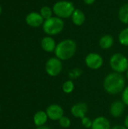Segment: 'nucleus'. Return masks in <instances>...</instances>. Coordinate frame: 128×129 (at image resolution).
I'll return each mask as SVG.
<instances>
[{
  "instance_id": "obj_1",
  "label": "nucleus",
  "mask_w": 128,
  "mask_h": 129,
  "mask_svg": "<svg viewBox=\"0 0 128 129\" xmlns=\"http://www.w3.org/2000/svg\"><path fill=\"white\" fill-rule=\"evenodd\" d=\"M103 85L106 92L112 95H115L123 91L126 87V80L121 73L112 72L106 76Z\"/></svg>"
},
{
  "instance_id": "obj_2",
  "label": "nucleus",
  "mask_w": 128,
  "mask_h": 129,
  "mask_svg": "<svg viewBox=\"0 0 128 129\" xmlns=\"http://www.w3.org/2000/svg\"><path fill=\"white\" fill-rule=\"evenodd\" d=\"M77 51V44L72 39H66L57 44L54 51L55 57L62 61L72 58Z\"/></svg>"
},
{
  "instance_id": "obj_3",
  "label": "nucleus",
  "mask_w": 128,
  "mask_h": 129,
  "mask_svg": "<svg viewBox=\"0 0 128 129\" xmlns=\"http://www.w3.org/2000/svg\"><path fill=\"white\" fill-rule=\"evenodd\" d=\"M54 16L63 20L71 18L75 7L73 2L67 0H60L55 2L52 7Z\"/></svg>"
},
{
  "instance_id": "obj_4",
  "label": "nucleus",
  "mask_w": 128,
  "mask_h": 129,
  "mask_svg": "<svg viewBox=\"0 0 128 129\" xmlns=\"http://www.w3.org/2000/svg\"><path fill=\"white\" fill-rule=\"evenodd\" d=\"M65 23L63 19L53 16L52 17L45 20L42 25V29L47 36H54L63 32Z\"/></svg>"
},
{
  "instance_id": "obj_5",
  "label": "nucleus",
  "mask_w": 128,
  "mask_h": 129,
  "mask_svg": "<svg viewBox=\"0 0 128 129\" xmlns=\"http://www.w3.org/2000/svg\"><path fill=\"white\" fill-rule=\"evenodd\" d=\"M109 63L113 72L121 74L128 70V59L123 54H113L110 57Z\"/></svg>"
},
{
  "instance_id": "obj_6",
  "label": "nucleus",
  "mask_w": 128,
  "mask_h": 129,
  "mask_svg": "<svg viewBox=\"0 0 128 129\" xmlns=\"http://www.w3.org/2000/svg\"><path fill=\"white\" fill-rule=\"evenodd\" d=\"M63 70L62 60L57 57L49 58L45 63V71L51 77L58 76Z\"/></svg>"
},
{
  "instance_id": "obj_7",
  "label": "nucleus",
  "mask_w": 128,
  "mask_h": 129,
  "mask_svg": "<svg viewBox=\"0 0 128 129\" xmlns=\"http://www.w3.org/2000/svg\"><path fill=\"white\" fill-rule=\"evenodd\" d=\"M103 57L96 52H91L87 54L84 58L85 65L91 70H97L100 69L103 65Z\"/></svg>"
},
{
  "instance_id": "obj_8",
  "label": "nucleus",
  "mask_w": 128,
  "mask_h": 129,
  "mask_svg": "<svg viewBox=\"0 0 128 129\" xmlns=\"http://www.w3.org/2000/svg\"><path fill=\"white\" fill-rule=\"evenodd\" d=\"M45 112L48 119L53 121H59L64 116V110L63 107L57 104H52L49 105Z\"/></svg>"
},
{
  "instance_id": "obj_9",
  "label": "nucleus",
  "mask_w": 128,
  "mask_h": 129,
  "mask_svg": "<svg viewBox=\"0 0 128 129\" xmlns=\"http://www.w3.org/2000/svg\"><path fill=\"white\" fill-rule=\"evenodd\" d=\"M25 21L26 23L31 27H39L43 25L45 20L40 14V13L32 11L26 15Z\"/></svg>"
},
{
  "instance_id": "obj_10",
  "label": "nucleus",
  "mask_w": 128,
  "mask_h": 129,
  "mask_svg": "<svg viewBox=\"0 0 128 129\" xmlns=\"http://www.w3.org/2000/svg\"><path fill=\"white\" fill-rule=\"evenodd\" d=\"M88 111V107L84 102H78L74 104L70 110L71 114L76 119H82L86 116Z\"/></svg>"
},
{
  "instance_id": "obj_11",
  "label": "nucleus",
  "mask_w": 128,
  "mask_h": 129,
  "mask_svg": "<svg viewBox=\"0 0 128 129\" xmlns=\"http://www.w3.org/2000/svg\"><path fill=\"white\" fill-rule=\"evenodd\" d=\"M125 104L122 101H115L109 107V113L114 118L121 117L125 110Z\"/></svg>"
},
{
  "instance_id": "obj_12",
  "label": "nucleus",
  "mask_w": 128,
  "mask_h": 129,
  "mask_svg": "<svg viewBox=\"0 0 128 129\" xmlns=\"http://www.w3.org/2000/svg\"><path fill=\"white\" fill-rule=\"evenodd\" d=\"M41 47L45 52L51 53L54 52L57 47V43L55 39L52 36H46L43 37L41 41Z\"/></svg>"
},
{
  "instance_id": "obj_13",
  "label": "nucleus",
  "mask_w": 128,
  "mask_h": 129,
  "mask_svg": "<svg viewBox=\"0 0 128 129\" xmlns=\"http://www.w3.org/2000/svg\"><path fill=\"white\" fill-rule=\"evenodd\" d=\"M91 129H111L109 120L105 116H98L93 120Z\"/></svg>"
},
{
  "instance_id": "obj_14",
  "label": "nucleus",
  "mask_w": 128,
  "mask_h": 129,
  "mask_svg": "<svg viewBox=\"0 0 128 129\" xmlns=\"http://www.w3.org/2000/svg\"><path fill=\"white\" fill-rule=\"evenodd\" d=\"M71 20L74 25H75L77 26H81L85 23L86 16L82 10L75 8V10L74 11V12L71 17Z\"/></svg>"
},
{
  "instance_id": "obj_15",
  "label": "nucleus",
  "mask_w": 128,
  "mask_h": 129,
  "mask_svg": "<svg viewBox=\"0 0 128 129\" xmlns=\"http://www.w3.org/2000/svg\"><path fill=\"white\" fill-rule=\"evenodd\" d=\"M48 116L46 113L45 111L43 110H39L37 111L33 116V122L35 126L37 127H41L43 125H45L46 122H48Z\"/></svg>"
},
{
  "instance_id": "obj_16",
  "label": "nucleus",
  "mask_w": 128,
  "mask_h": 129,
  "mask_svg": "<svg viewBox=\"0 0 128 129\" xmlns=\"http://www.w3.org/2000/svg\"><path fill=\"white\" fill-rule=\"evenodd\" d=\"M114 45V38L112 35H103L99 40V46L103 50H108Z\"/></svg>"
},
{
  "instance_id": "obj_17",
  "label": "nucleus",
  "mask_w": 128,
  "mask_h": 129,
  "mask_svg": "<svg viewBox=\"0 0 128 129\" xmlns=\"http://www.w3.org/2000/svg\"><path fill=\"white\" fill-rule=\"evenodd\" d=\"M118 17L122 23L128 25V3H125L120 7L118 12Z\"/></svg>"
},
{
  "instance_id": "obj_18",
  "label": "nucleus",
  "mask_w": 128,
  "mask_h": 129,
  "mask_svg": "<svg viewBox=\"0 0 128 129\" xmlns=\"http://www.w3.org/2000/svg\"><path fill=\"white\" fill-rule=\"evenodd\" d=\"M118 42L125 47H128V26L123 29L118 34Z\"/></svg>"
},
{
  "instance_id": "obj_19",
  "label": "nucleus",
  "mask_w": 128,
  "mask_h": 129,
  "mask_svg": "<svg viewBox=\"0 0 128 129\" xmlns=\"http://www.w3.org/2000/svg\"><path fill=\"white\" fill-rule=\"evenodd\" d=\"M40 14L41 15V17L44 18V20H48L51 17H53L54 14V11L52 8L49 7V6H43L41 9H40Z\"/></svg>"
},
{
  "instance_id": "obj_20",
  "label": "nucleus",
  "mask_w": 128,
  "mask_h": 129,
  "mask_svg": "<svg viewBox=\"0 0 128 129\" xmlns=\"http://www.w3.org/2000/svg\"><path fill=\"white\" fill-rule=\"evenodd\" d=\"M75 89V84L72 79L66 80L62 85V90L66 94H71Z\"/></svg>"
},
{
  "instance_id": "obj_21",
  "label": "nucleus",
  "mask_w": 128,
  "mask_h": 129,
  "mask_svg": "<svg viewBox=\"0 0 128 129\" xmlns=\"http://www.w3.org/2000/svg\"><path fill=\"white\" fill-rule=\"evenodd\" d=\"M58 123H59V125H60V127H62L63 128H68L71 125V120H70V119L69 117L63 116L58 121Z\"/></svg>"
},
{
  "instance_id": "obj_22",
  "label": "nucleus",
  "mask_w": 128,
  "mask_h": 129,
  "mask_svg": "<svg viewBox=\"0 0 128 129\" xmlns=\"http://www.w3.org/2000/svg\"><path fill=\"white\" fill-rule=\"evenodd\" d=\"M82 73V70L80 68H74L72 70H71L69 73V77L72 79H76L78 77H79Z\"/></svg>"
},
{
  "instance_id": "obj_23",
  "label": "nucleus",
  "mask_w": 128,
  "mask_h": 129,
  "mask_svg": "<svg viewBox=\"0 0 128 129\" xmlns=\"http://www.w3.org/2000/svg\"><path fill=\"white\" fill-rule=\"evenodd\" d=\"M81 125L86 128H91L92 126V123H93V120H91L89 117L88 116H84V118H82L81 119Z\"/></svg>"
},
{
  "instance_id": "obj_24",
  "label": "nucleus",
  "mask_w": 128,
  "mask_h": 129,
  "mask_svg": "<svg viewBox=\"0 0 128 129\" xmlns=\"http://www.w3.org/2000/svg\"><path fill=\"white\" fill-rule=\"evenodd\" d=\"M121 101L128 107V85H127L121 92Z\"/></svg>"
},
{
  "instance_id": "obj_25",
  "label": "nucleus",
  "mask_w": 128,
  "mask_h": 129,
  "mask_svg": "<svg viewBox=\"0 0 128 129\" xmlns=\"http://www.w3.org/2000/svg\"><path fill=\"white\" fill-rule=\"evenodd\" d=\"M82 1L87 5H91L96 2V0H82Z\"/></svg>"
},
{
  "instance_id": "obj_26",
  "label": "nucleus",
  "mask_w": 128,
  "mask_h": 129,
  "mask_svg": "<svg viewBox=\"0 0 128 129\" xmlns=\"http://www.w3.org/2000/svg\"><path fill=\"white\" fill-rule=\"evenodd\" d=\"M111 129H127L124 125H115L112 127Z\"/></svg>"
},
{
  "instance_id": "obj_27",
  "label": "nucleus",
  "mask_w": 128,
  "mask_h": 129,
  "mask_svg": "<svg viewBox=\"0 0 128 129\" xmlns=\"http://www.w3.org/2000/svg\"><path fill=\"white\" fill-rule=\"evenodd\" d=\"M124 125L128 129V115L126 116V117L124 118Z\"/></svg>"
},
{
  "instance_id": "obj_28",
  "label": "nucleus",
  "mask_w": 128,
  "mask_h": 129,
  "mask_svg": "<svg viewBox=\"0 0 128 129\" xmlns=\"http://www.w3.org/2000/svg\"><path fill=\"white\" fill-rule=\"evenodd\" d=\"M36 129H51L50 127L47 126V125H43V126H41V127H37Z\"/></svg>"
},
{
  "instance_id": "obj_29",
  "label": "nucleus",
  "mask_w": 128,
  "mask_h": 129,
  "mask_svg": "<svg viewBox=\"0 0 128 129\" xmlns=\"http://www.w3.org/2000/svg\"><path fill=\"white\" fill-rule=\"evenodd\" d=\"M126 79H127L128 81V70L126 71Z\"/></svg>"
},
{
  "instance_id": "obj_30",
  "label": "nucleus",
  "mask_w": 128,
  "mask_h": 129,
  "mask_svg": "<svg viewBox=\"0 0 128 129\" xmlns=\"http://www.w3.org/2000/svg\"><path fill=\"white\" fill-rule=\"evenodd\" d=\"M2 7H1V5H0V14L2 13Z\"/></svg>"
},
{
  "instance_id": "obj_31",
  "label": "nucleus",
  "mask_w": 128,
  "mask_h": 129,
  "mask_svg": "<svg viewBox=\"0 0 128 129\" xmlns=\"http://www.w3.org/2000/svg\"><path fill=\"white\" fill-rule=\"evenodd\" d=\"M0 110H1V107H0Z\"/></svg>"
}]
</instances>
